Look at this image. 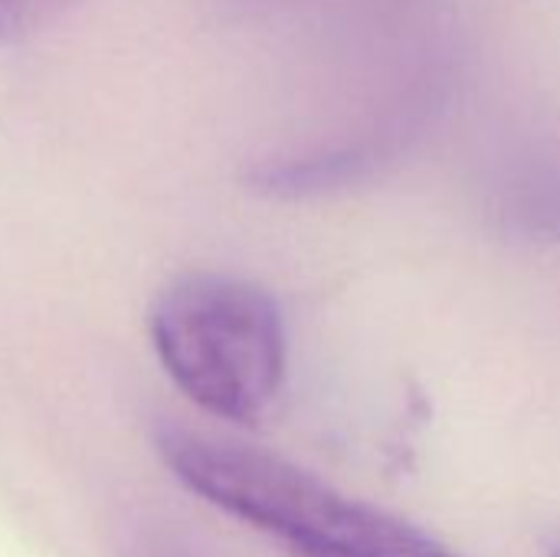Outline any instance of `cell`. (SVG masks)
Segmentation results:
<instances>
[{
    "label": "cell",
    "mask_w": 560,
    "mask_h": 557,
    "mask_svg": "<svg viewBox=\"0 0 560 557\" xmlns=\"http://www.w3.org/2000/svg\"><path fill=\"white\" fill-rule=\"evenodd\" d=\"M158 453L194 496L292 557H463L404 515L354 499L279 453L184 427L158 430Z\"/></svg>",
    "instance_id": "obj_1"
},
{
    "label": "cell",
    "mask_w": 560,
    "mask_h": 557,
    "mask_svg": "<svg viewBox=\"0 0 560 557\" xmlns=\"http://www.w3.org/2000/svg\"><path fill=\"white\" fill-rule=\"evenodd\" d=\"M151 345L167 378L207 414L256 423L285 381V328L276 299L236 276L187 272L151 305Z\"/></svg>",
    "instance_id": "obj_2"
},
{
    "label": "cell",
    "mask_w": 560,
    "mask_h": 557,
    "mask_svg": "<svg viewBox=\"0 0 560 557\" xmlns=\"http://www.w3.org/2000/svg\"><path fill=\"white\" fill-rule=\"evenodd\" d=\"M512 217L528 230V233H545V236H560V174H528L515 187L512 200Z\"/></svg>",
    "instance_id": "obj_3"
},
{
    "label": "cell",
    "mask_w": 560,
    "mask_h": 557,
    "mask_svg": "<svg viewBox=\"0 0 560 557\" xmlns=\"http://www.w3.org/2000/svg\"><path fill=\"white\" fill-rule=\"evenodd\" d=\"M125 557H197L187 545H180L177 538L171 535H141L128 545V555Z\"/></svg>",
    "instance_id": "obj_4"
},
{
    "label": "cell",
    "mask_w": 560,
    "mask_h": 557,
    "mask_svg": "<svg viewBox=\"0 0 560 557\" xmlns=\"http://www.w3.org/2000/svg\"><path fill=\"white\" fill-rule=\"evenodd\" d=\"M545 557H560V535L545 542Z\"/></svg>",
    "instance_id": "obj_5"
}]
</instances>
